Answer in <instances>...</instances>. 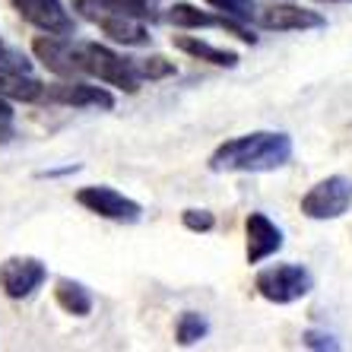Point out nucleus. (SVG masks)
Listing matches in <instances>:
<instances>
[{
	"label": "nucleus",
	"instance_id": "14",
	"mask_svg": "<svg viewBox=\"0 0 352 352\" xmlns=\"http://www.w3.org/2000/svg\"><path fill=\"white\" fill-rule=\"evenodd\" d=\"M54 298L58 305L64 308L67 314H74V318H86L92 311V295L86 286L80 283H70V279H60L58 289H54Z\"/></svg>",
	"mask_w": 352,
	"mask_h": 352
},
{
	"label": "nucleus",
	"instance_id": "9",
	"mask_svg": "<svg viewBox=\"0 0 352 352\" xmlns=\"http://www.w3.org/2000/svg\"><path fill=\"white\" fill-rule=\"evenodd\" d=\"M32 51L51 74H58V76L82 74L80 60H76V45H67V41L54 38V35H41V38L32 41Z\"/></svg>",
	"mask_w": 352,
	"mask_h": 352
},
{
	"label": "nucleus",
	"instance_id": "21",
	"mask_svg": "<svg viewBox=\"0 0 352 352\" xmlns=\"http://www.w3.org/2000/svg\"><path fill=\"white\" fill-rule=\"evenodd\" d=\"M184 226L190 232H210L213 229V213H206V210H184Z\"/></svg>",
	"mask_w": 352,
	"mask_h": 352
},
{
	"label": "nucleus",
	"instance_id": "16",
	"mask_svg": "<svg viewBox=\"0 0 352 352\" xmlns=\"http://www.w3.org/2000/svg\"><path fill=\"white\" fill-rule=\"evenodd\" d=\"M76 10H82L89 19L98 13H127V16H146V0H76Z\"/></svg>",
	"mask_w": 352,
	"mask_h": 352
},
{
	"label": "nucleus",
	"instance_id": "17",
	"mask_svg": "<svg viewBox=\"0 0 352 352\" xmlns=\"http://www.w3.org/2000/svg\"><path fill=\"white\" fill-rule=\"evenodd\" d=\"M206 320L200 318V314H194V311H188V314H181V320H178V343L181 346H194L197 340H204L206 336Z\"/></svg>",
	"mask_w": 352,
	"mask_h": 352
},
{
	"label": "nucleus",
	"instance_id": "5",
	"mask_svg": "<svg viewBox=\"0 0 352 352\" xmlns=\"http://www.w3.org/2000/svg\"><path fill=\"white\" fill-rule=\"evenodd\" d=\"M76 200H80V204L86 206L89 213L102 216V219H115V222H137L140 213H143L137 200L118 194L115 188H105V184L82 188L80 194H76Z\"/></svg>",
	"mask_w": 352,
	"mask_h": 352
},
{
	"label": "nucleus",
	"instance_id": "20",
	"mask_svg": "<svg viewBox=\"0 0 352 352\" xmlns=\"http://www.w3.org/2000/svg\"><path fill=\"white\" fill-rule=\"evenodd\" d=\"M0 70H19V74H29V60H25L19 51H13L10 45L0 41Z\"/></svg>",
	"mask_w": 352,
	"mask_h": 352
},
{
	"label": "nucleus",
	"instance_id": "23",
	"mask_svg": "<svg viewBox=\"0 0 352 352\" xmlns=\"http://www.w3.org/2000/svg\"><path fill=\"white\" fill-rule=\"evenodd\" d=\"M10 118H13V108L3 102V96H0V121H10Z\"/></svg>",
	"mask_w": 352,
	"mask_h": 352
},
{
	"label": "nucleus",
	"instance_id": "24",
	"mask_svg": "<svg viewBox=\"0 0 352 352\" xmlns=\"http://www.w3.org/2000/svg\"><path fill=\"white\" fill-rule=\"evenodd\" d=\"M324 3H343V0H324Z\"/></svg>",
	"mask_w": 352,
	"mask_h": 352
},
{
	"label": "nucleus",
	"instance_id": "12",
	"mask_svg": "<svg viewBox=\"0 0 352 352\" xmlns=\"http://www.w3.org/2000/svg\"><path fill=\"white\" fill-rule=\"evenodd\" d=\"M96 23L105 35H111L115 41H124V45H146L149 38V32L137 23V16H127V13H98Z\"/></svg>",
	"mask_w": 352,
	"mask_h": 352
},
{
	"label": "nucleus",
	"instance_id": "15",
	"mask_svg": "<svg viewBox=\"0 0 352 352\" xmlns=\"http://www.w3.org/2000/svg\"><path fill=\"white\" fill-rule=\"evenodd\" d=\"M175 48H181L184 54H190V58L210 60V64H216V67H235L238 64V58L232 51H219L200 38H190V35H178V38H175Z\"/></svg>",
	"mask_w": 352,
	"mask_h": 352
},
{
	"label": "nucleus",
	"instance_id": "4",
	"mask_svg": "<svg viewBox=\"0 0 352 352\" xmlns=\"http://www.w3.org/2000/svg\"><path fill=\"white\" fill-rule=\"evenodd\" d=\"M352 206V181L343 175H330L318 181L308 194L302 197V213L308 219H340Z\"/></svg>",
	"mask_w": 352,
	"mask_h": 352
},
{
	"label": "nucleus",
	"instance_id": "6",
	"mask_svg": "<svg viewBox=\"0 0 352 352\" xmlns=\"http://www.w3.org/2000/svg\"><path fill=\"white\" fill-rule=\"evenodd\" d=\"M48 270L35 257H10L0 263V289L10 298H29L45 283Z\"/></svg>",
	"mask_w": 352,
	"mask_h": 352
},
{
	"label": "nucleus",
	"instance_id": "1",
	"mask_svg": "<svg viewBox=\"0 0 352 352\" xmlns=\"http://www.w3.org/2000/svg\"><path fill=\"white\" fill-rule=\"evenodd\" d=\"M292 159V140L286 133L257 131L222 143L210 156L213 172H273Z\"/></svg>",
	"mask_w": 352,
	"mask_h": 352
},
{
	"label": "nucleus",
	"instance_id": "10",
	"mask_svg": "<svg viewBox=\"0 0 352 352\" xmlns=\"http://www.w3.org/2000/svg\"><path fill=\"white\" fill-rule=\"evenodd\" d=\"M261 25L263 29H273V32H302V29H318V25H324V16L314 13V10L276 3V7H267L261 13Z\"/></svg>",
	"mask_w": 352,
	"mask_h": 352
},
{
	"label": "nucleus",
	"instance_id": "3",
	"mask_svg": "<svg viewBox=\"0 0 352 352\" xmlns=\"http://www.w3.org/2000/svg\"><path fill=\"white\" fill-rule=\"evenodd\" d=\"M311 286H314L311 273L305 267H298V263H276L270 270L257 273V292L267 302H276V305L298 302V298H305L311 292Z\"/></svg>",
	"mask_w": 352,
	"mask_h": 352
},
{
	"label": "nucleus",
	"instance_id": "8",
	"mask_svg": "<svg viewBox=\"0 0 352 352\" xmlns=\"http://www.w3.org/2000/svg\"><path fill=\"white\" fill-rule=\"evenodd\" d=\"M248 232V263H261L283 248V232L263 213H251L245 222Z\"/></svg>",
	"mask_w": 352,
	"mask_h": 352
},
{
	"label": "nucleus",
	"instance_id": "19",
	"mask_svg": "<svg viewBox=\"0 0 352 352\" xmlns=\"http://www.w3.org/2000/svg\"><path fill=\"white\" fill-rule=\"evenodd\" d=\"M140 76H149V80H162V76L175 74V64H168L165 58H146L143 64H137Z\"/></svg>",
	"mask_w": 352,
	"mask_h": 352
},
{
	"label": "nucleus",
	"instance_id": "13",
	"mask_svg": "<svg viewBox=\"0 0 352 352\" xmlns=\"http://www.w3.org/2000/svg\"><path fill=\"white\" fill-rule=\"evenodd\" d=\"M0 96L16 102H35L41 96V82L19 70H0Z\"/></svg>",
	"mask_w": 352,
	"mask_h": 352
},
{
	"label": "nucleus",
	"instance_id": "2",
	"mask_svg": "<svg viewBox=\"0 0 352 352\" xmlns=\"http://www.w3.org/2000/svg\"><path fill=\"white\" fill-rule=\"evenodd\" d=\"M76 60L80 70L89 76H98L108 86H118L124 92H137L140 89V70L137 64L124 60L121 54L108 51L105 45H76Z\"/></svg>",
	"mask_w": 352,
	"mask_h": 352
},
{
	"label": "nucleus",
	"instance_id": "7",
	"mask_svg": "<svg viewBox=\"0 0 352 352\" xmlns=\"http://www.w3.org/2000/svg\"><path fill=\"white\" fill-rule=\"evenodd\" d=\"M13 7L19 10V16L29 19L38 29H45V32L67 35L74 29V19L67 16L60 0H13Z\"/></svg>",
	"mask_w": 352,
	"mask_h": 352
},
{
	"label": "nucleus",
	"instance_id": "22",
	"mask_svg": "<svg viewBox=\"0 0 352 352\" xmlns=\"http://www.w3.org/2000/svg\"><path fill=\"white\" fill-rule=\"evenodd\" d=\"M10 137H13V127H10V121H0V143H7Z\"/></svg>",
	"mask_w": 352,
	"mask_h": 352
},
{
	"label": "nucleus",
	"instance_id": "18",
	"mask_svg": "<svg viewBox=\"0 0 352 352\" xmlns=\"http://www.w3.org/2000/svg\"><path fill=\"white\" fill-rule=\"evenodd\" d=\"M210 7L222 10L232 19H251L254 16V0H206Z\"/></svg>",
	"mask_w": 352,
	"mask_h": 352
},
{
	"label": "nucleus",
	"instance_id": "11",
	"mask_svg": "<svg viewBox=\"0 0 352 352\" xmlns=\"http://www.w3.org/2000/svg\"><path fill=\"white\" fill-rule=\"evenodd\" d=\"M48 98L74 108H105V111L115 108V96L102 86H89V82H58L48 89Z\"/></svg>",
	"mask_w": 352,
	"mask_h": 352
}]
</instances>
